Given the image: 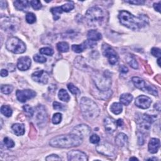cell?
Listing matches in <instances>:
<instances>
[{
	"mask_svg": "<svg viewBox=\"0 0 161 161\" xmlns=\"http://www.w3.org/2000/svg\"><path fill=\"white\" fill-rule=\"evenodd\" d=\"M118 19L122 25L132 30H139L149 25V18L146 15L141 14L139 17H135L127 11H121Z\"/></svg>",
	"mask_w": 161,
	"mask_h": 161,
	"instance_id": "1",
	"label": "cell"
},
{
	"mask_svg": "<svg viewBox=\"0 0 161 161\" xmlns=\"http://www.w3.org/2000/svg\"><path fill=\"white\" fill-rule=\"evenodd\" d=\"M83 141V138L71 133V134L58 135L52 138L49 144L51 146L56 148H71L80 146Z\"/></svg>",
	"mask_w": 161,
	"mask_h": 161,
	"instance_id": "2",
	"label": "cell"
},
{
	"mask_svg": "<svg viewBox=\"0 0 161 161\" xmlns=\"http://www.w3.org/2000/svg\"><path fill=\"white\" fill-rule=\"evenodd\" d=\"M85 18L89 27H98L106 23L108 20V13L102 8L93 6L86 11Z\"/></svg>",
	"mask_w": 161,
	"mask_h": 161,
	"instance_id": "3",
	"label": "cell"
},
{
	"mask_svg": "<svg viewBox=\"0 0 161 161\" xmlns=\"http://www.w3.org/2000/svg\"><path fill=\"white\" fill-rule=\"evenodd\" d=\"M80 108L85 119L89 122L97 118L100 115L98 105L94 101L86 97H83L80 100Z\"/></svg>",
	"mask_w": 161,
	"mask_h": 161,
	"instance_id": "4",
	"label": "cell"
},
{
	"mask_svg": "<svg viewBox=\"0 0 161 161\" xmlns=\"http://www.w3.org/2000/svg\"><path fill=\"white\" fill-rule=\"evenodd\" d=\"M93 81L99 91H107L110 89L111 86V79L106 72H94L92 76Z\"/></svg>",
	"mask_w": 161,
	"mask_h": 161,
	"instance_id": "5",
	"label": "cell"
},
{
	"mask_svg": "<svg viewBox=\"0 0 161 161\" xmlns=\"http://www.w3.org/2000/svg\"><path fill=\"white\" fill-rule=\"evenodd\" d=\"M20 22L17 17H5L1 19V28L8 34H14L17 32L20 28Z\"/></svg>",
	"mask_w": 161,
	"mask_h": 161,
	"instance_id": "6",
	"label": "cell"
},
{
	"mask_svg": "<svg viewBox=\"0 0 161 161\" xmlns=\"http://www.w3.org/2000/svg\"><path fill=\"white\" fill-rule=\"evenodd\" d=\"M6 47L8 51L14 54H23L26 51L25 43L17 37H10L6 43Z\"/></svg>",
	"mask_w": 161,
	"mask_h": 161,
	"instance_id": "7",
	"label": "cell"
},
{
	"mask_svg": "<svg viewBox=\"0 0 161 161\" xmlns=\"http://www.w3.org/2000/svg\"><path fill=\"white\" fill-rule=\"evenodd\" d=\"M132 80L135 86L142 91L148 93L149 94H152L155 96L158 95L157 89L154 86L147 85L146 81L142 78L139 77H133Z\"/></svg>",
	"mask_w": 161,
	"mask_h": 161,
	"instance_id": "8",
	"label": "cell"
},
{
	"mask_svg": "<svg viewBox=\"0 0 161 161\" xmlns=\"http://www.w3.org/2000/svg\"><path fill=\"white\" fill-rule=\"evenodd\" d=\"M102 52L105 57H107L111 65H115L118 61V56L115 50L109 45L104 43L102 46Z\"/></svg>",
	"mask_w": 161,
	"mask_h": 161,
	"instance_id": "9",
	"label": "cell"
},
{
	"mask_svg": "<svg viewBox=\"0 0 161 161\" xmlns=\"http://www.w3.org/2000/svg\"><path fill=\"white\" fill-rule=\"evenodd\" d=\"M154 122V119L153 117L147 114H140V116H138L137 118V123L138 128L145 131L150 129L151 126Z\"/></svg>",
	"mask_w": 161,
	"mask_h": 161,
	"instance_id": "10",
	"label": "cell"
},
{
	"mask_svg": "<svg viewBox=\"0 0 161 161\" xmlns=\"http://www.w3.org/2000/svg\"><path fill=\"white\" fill-rule=\"evenodd\" d=\"M96 151L99 154L109 157H115L116 155V149L112 144L109 143H103L96 147Z\"/></svg>",
	"mask_w": 161,
	"mask_h": 161,
	"instance_id": "11",
	"label": "cell"
},
{
	"mask_svg": "<svg viewBox=\"0 0 161 161\" xmlns=\"http://www.w3.org/2000/svg\"><path fill=\"white\" fill-rule=\"evenodd\" d=\"M37 93L35 91L31 89H24V90H17L16 93V96L18 100L22 103H25L27 100L34 98L35 97Z\"/></svg>",
	"mask_w": 161,
	"mask_h": 161,
	"instance_id": "12",
	"label": "cell"
},
{
	"mask_svg": "<svg viewBox=\"0 0 161 161\" xmlns=\"http://www.w3.org/2000/svg\"><path fill=\"white\" fill-rule=\"evenodd\" d=\"M91 132V128L89 126L85 124L78 125L76 126L71 132V134L76 135L77 136L83 139V138L86 137L89 135Z\"/></svg>",
	"mask_w": 161,
	"mask_h": 161,
	"instance_id": "13",
	"label": "cell"
},
{
	"mask_svg": "<svg viewBox=\"0 0 161 161\" xmlns=\"http://www.w3.org/2000/svg\"><path fill=\"white\" fill-rule=\"evenodd\" d=\"M34 115H35V120L39 125L44 124L47 121V113L43 106H39L35 108Z\"/></svg>",
	"mask_w": 161,
	"mask_h": 161,
	"instance_id": "14",
	"label": "cell"
},
{
	"mask_svg": "<svg viewBox=\"0 0 161 161\" xmlns=\"http://www.w3.org/2000/svg\"><path fill=\"white\" fill-rule=\"evenodd\" d=\"M96 45L95 42L91 40H86L80 45H73L72 46V50L76 53H81L86 49H90Z\"/></svg>",
	"mask_w": 161,
	"mask_h": 161,
	"instance_id": "15",
	"label": "cell"
},
{
	"mask_svg": "<svg viewBox=\"0 0 161 161\" xmlns=\"http://www.w3.org/2000/svg\"><path fill=\"white\" fill-rule=\"evenodd\" d=\"M152 103V100L147 96L141 95L138 96L135 101V105L139 108L147 109Z\"/></svg>",
	"mask_w": 161,
	"mask_h": 161,
	"instance_id": "16",
	"label": "cell"
},
{
	"mask_svg": "<svg viewBox=\"0 0 161 161\" xmlns=\"http://www.w3.org/2000/svg\"><path fill=\"white\" fill-rule=\"evenodd\" d=\"M68 159L69 160H71V161H76V160L86 161L88 160V156L85 152L80 151H75V150L71 151L68 153Z\"/></svg>",
	"mask_w": 161,
	"mask_h": 161,
	"instance_id": "17",
	"label": "cell"
},
{
	"mask_svg": "<svg viewBox=\"0 0 161 161\" xmlns=\"http://www.w3.org/2000/svg\"><path fill=\"white\" fill-rule=\"evenodd\" d=\"M31 78L35 82L45 85L48 83L49 75L43 70L37 71L31 74Z\"/></svg>",
	"mask_w": 161,
	"mask_h": 161,
	"instance_id": "18",
	"label": "cell"
},
{
	"mask_svg": "<svg viewBox=\"0 0 161 161\" xmlns=\"http://www.w3.org/2000/svg\"><path fill=\"white\" fill-rule=\"evenodd\" d=\"M104 126L105 130L108 134H113L117 130V122L111 117H106L104 120Z\"/></svg>",
	"mask_w": 161,
	"mask_h": 161,
	"instance_id": "19",
	"label": "cell"
},
{
	"mask_svg": "<svg viewBox=\"0 0 161 161\" xmlns=\"http://www.w3.org/2000/svg\"><path fill=\"white\" fill-rule=\"evenodd\" d=\"M31 60L28 56L22 57L19 59L17 62V68L19 70L25 71L30 69L31 66Z\"/></svg>",
	"mask_w": 161,
	"mask_h": 161,
	"instance_id": "20",
	"label": "cell"
},
{
	"mask_svg": "<svg viewBox=\"0 0 161 161\" xmlns=\"http://www.w3.org/2000/svg\"><path fill=\"white\" fill-rule=\"evenodd\" d=\"M160 142L159 139L155 138H151L148 145V149L149 152H151V154L157 153L160 148Z\"/></svg>",
	"mask_w": 161,
	"mask_h": 161,
	"instance_id": "21",
	"label": "cell"
},
{
	"mask_svg": "<svg viewBox=\"0 0 161 161\" xmlns=\"http://www.w3.org/2000/svg\"><path fill=\"white\" fill-rule=\"evenodd\" d=\"M115 143L120 147H126L128 144V137L123 133L119 134L115 138Z\"/></svg>",
	"mask_w": 161,
	"mask_h": 161,
	"instance_id": "22",
	"label": "cell"
},
{
	"mask_svg": "<svg viewBox=\"0 0 161 161\" xmlns=\"http://www.w3.org/2000/svg\"><path fill=\"white\" fill-rule=\"evenodd\" d=\"M74 65L79 69H81L84 71H88L89 66L86 64V60L82 57H78L75 59Z\"/></svg>",
	"mask_w": 161,
	"mask_h": 161,
	"instance_id": "23",
	"label": "cell"
},
{
	"mask_svg": "<svg viewBox=\"0 0 161 161\" xmlns=\"http://www.w3.org/2000/svg\"><path fill=\"white\" fill-rule=\"evenodd\" d=\"M87 37L89 40L96 42L102 39V35L98 31L91 30L88 32Z\"/></svg>",
	"mask_w": 161,
	"mask_h": 161,
	"instance_id": "24",
	"label": "cell"
},
{
	"mask_svg": "<svg viewBox=\"0 0 161 161\" xmlns=\"http://www.w3.org/2000/svg\"><path fill=\"white\" fill-rule=\"evenodd\" d=\"M11 129L14 134L17 136H22L25 134V126L22 123H15L11 126Z\"/></svg>",
	"mask_w": 161,
	"mask_h": 161,
	"instance_id": "25",
	"label": "cell"
},
{
	"mask_svg": "<svg viewBox=\"0 0 161 161\" xmlns=\"http://www.w3.org/2000/svg\"><path fill=\"white\" fill-rule=\"evenodd\" d=\"M30 2L28 1H22V0H17L14 2V6L15 8L20 11L26 10L30 6Z\"/></svg>",
	"mask_w": 161,
	"mask_h": 161,
	"instance_id": "26",
	"label": "cell"
},
{
	"mask_svg": "<svg viewBox=\"0 0 161 161\" xmlns=\"http://www.w3.org/2000/svg\"><path fill=\"white\" fill-rule=\"evenodd\" d=\"M133 100V96L130 93H124L120 96V101L122 105L128 106Z\"/></svg>",
	"mask_w": 161,
	"mask_h": 161,
	"instance_id": "27",
	"label": "cell"
},
{
	"mask_svg": "<svg viewBox=\"0 0 161 161\" xmlns=\"http://www.w3.org/2000/svg\"><path fill=\"white\" fill-rule=\"evenodd\" d=\"M111 111L115 115H119L122 112L123 106L120 103H114L110 107Z\"/></svg>",
	"mask_w": 161,
	"mask_h": 161,
	"instance_id": "28",
	"label": "cell"
},
{
	"mask_svg": "<svg viewBox=\"0 0 161 161\" xmlns=\"http://www.w3.org/2000/svg\"><path fill=\"white\" fill-rule=\"evenodd\" d=\"M126 60L127 63L129 64L130 67H132L133 69H137L138 68V62L136 60V59H135V58L134 57V56L129 54V55L126 56Z\"/></svg>",
	"mask_w": 161,
	"mask_h": 161,
	"instance_id": "29",
	"label": "cell"
},
{
	"mask_svg": "<svg viewBox=\"0 0 161 161\" xmlns=\"http://www.w3.org/2000/svg\"><path fill=\"white\" fill-rule=\"evenodd\" d=\"M58 97L59 100L64 102H68L70 100V96L68 93L64 89H62L59 91Z\"/></svg>",
	"mask_w": 161,
	"mask_h": 161,
	"instance_id": "30",
	"label": "cell"
},
{
	"mask_svg": "<svg viewBox=\"0 0 161 161\" xmlns=\"http://www.w3.org/2000/svg\"><path fill=\"white\" fill-rule=\"evenodd\" d=\"M57 49L60 52H67L69 50V45L66 42H60L57 44Z\"/></svg>",
	"mask_w": 161,
	"mask_h": 161,
	"instance_id": "31",
	"label": "cell"
},
{
	"mask_svg": "<svg viewBox=\"0 0 161 161\" xmlns=\"http://www.w3.org/2000/svg\"><path fill=\"white\" fill-rule=\"evenodd\" d=\"M51 13L53 14V18L54 20H57L60 19V14L63 13V11L62 10L61 6H58V7H54L51 8Z\"/></svg>",
	"mask_w": 161,
	"mask_h": 161,
	"instance_id": "32",
	"label": "cell"
},
{
	"mask_svg": "<svg viewBox=\"0 0 161 161\" xmlns=\"http://www.w3.org/2000/svg\"><path fill=\"white\" fill-rule=\"evenodd\" d=\"M1 113L6 117H10L12 115L13 111L10 106L8 105H3L1 107Z\"/></svg>",
	"mask_w": 161,
	"mask_h": 161,
	"instance_id": "33",
	"label": "cell"
},
{
	"mask_svg": "<svg viewBox=\"0 0 161 161\" xmlns=\"http://www.w3.org/2000/svg\"><path fill=\"white\" fill-rule=\"evenodd\" d=\"M36 16L33 13H28L26 15V21L29 24H33L36 22Z\"/></svg>",
	"mask_w": 161,
	"mask_h": 161,
	"instance_id": "34",
	"label": "cell"
},
{
	"mask_svg": "<svg viewBox=\"0 0 161 161\" xmlns=\"http://www.w3.org/2000/svg\"><path fill=\"white\" fill-rule=\"evenodd\" d=\"M40 53L43 55L51 56L54 54V51L50 47H43L40 49Z\"/></svg>",
	"mask_w": 161,
	"mask_h": 161,
	"instance_id": "35",
	"label": "cell"
},
{
	"mask_svg": "<svg viewBox=\"0 0 161 161\" xmlns=\"http://www.w3.org/2000/svg\"><path fill=\"white\" fill-rule=\"evenodd\" d=\"M23 109L24 110V111L26 113V114L28 116V117H33L34 115V112H35V110L34 109L30 106L29 105H25L23 106Z\"/></svg>",
	"mask_w": 161,
	"mask_h": 161,
	"instance_id": "36",
	"label": "cell"
},
{
	"mask_svg": "<svg viewBox=\"0 0 161 161\" xmlns=\"http://www.w3.org/2000/svg\"><path fill=\"white\" fill-rule=\"evenodd\" d=\"M13 88L11 85H2L1 86V91L5 94H9L13 91Z\"/></svg>",
	"mask_w": 161,
	"mask_h": 161,
	"instance_id": "37",
	"label": "cell"
},
{
	"mask_svg": "<svg viewBox=\"0 0 161 161\" xmlns=\"http://www.w3.org/2000/svg\"><path fill=\"white\" fill-rule=\"evenodd\" d=\"M3 143L5 144V146L8 148V149H10V148H13L14 146V141L9 138V137H5L4 138V140H3Z\"/></svg>",
	"mask_w": 161,
	"mask_h": 161,
	"instance_id": "38",
	"label": "cell"
},
{
	"mask_svg": "<svg viewBox=\"0 0 161 161\" xmlns=\"http://www.w3.org/2000/svg\"><path fill=\"white\" fill-rule=\"evenodd\" d=\"M62 118V114H60V113H57V114H55L54 115L52 119V122L54 125L59 124L61 122Z\"/></svg>",
	"mask_w": 161,
	"mask_h": 161,
	"instance_id": "39",
	"label": "cell"
},
{
	"mask_svg": "<svg viewBox=\"0 0 161 161\" xmlns=\"http://www.w3.org/2000/svg\"><path fill=\"white\" fill-rule=\"evenodd\" d=\"M68 88L69 91H70L72 94H73L78 95V94H79L80 93V90H79L76 86H75L73 84H72V83L69 84V85H68Z\"/></svg>",
	"mask_w": 161,
	"mask_h": 161,
	"instance_id": "40",
	"label": "cell"
},
{
	"mask_svg": "<svg viewBox=\"0 0 161 161\" xmlns=\"http://www.w3.org/2000/svg\"><path fill=\"white\" fill-rule=\"evenodd\" d=\"M30 5L34 10H39L42 8V3L38 0H34V1L30 2Z\"/></svg>",
	"mask_w": 161,
	"mask_h": 161,
	"instance_id": "41",
	"label": "cell"
},
{
	"mask_svg": "<svg viewBox=\"0 0 161 161\" xmlns=\"http://www.w3.org/2000/svg\"><path fill=\"white\" fill-rule=\"evenodd\" d=\"M61 8L63 12H69L74 8V6L72 4L67 3L61 6Z\"/></svg>",
	"mask_w": 161,
	"mask_h": 161,
	"instance_id": "42",
	"label": "cell"
},
{
	"mask_svg": "<svg viewBox=\"0 0 161 161\" xmlns=\"http://www.w3.org/2000/svg\"><path fill=\"white\" fill-rule=\"evenodd\" d=\"M34 59L35 62H39V63H45L47 61V59L42 56H40L39 54H36L34 56Z\"/></svg>",
	"mask_w": 161,
	"mask_h": 161,
	"instance_id": "43",
	"label": "cell"
},
{
	"mask_svg": "<svg viewBox=\"0 0 161 161\" xmlns=\"http://www.w3.org/2000/svg\"><path fill=\"white\" fill-rule=\"evenodd\" d=\"M89 140H90V142L93 143V144H97L100 142V138L98 135L93 134L90 137Z\"/></svg>",
	"mask_w": 161,
	"mask_h": 161,
	"instance_id": "44",
	"label": "cell"
},
{
	"mask_svg": "<svg viewBox=\"0 0 161 161\" xmlns=\"http://www.w3.org/2000/svg\"><path fill=\"white\" fill-rule=\"evenodd\" d=\"M151 54L154 57H160L161 53H160V49L157 47H153L151 49Z\"/></svg>",
	"mask_w": 161,
	"mask_h": 161,
	"instance_id": "45",
	"label": "cell"
},
{
	"mask_svg": "<svg viewBox=\"0 0 161 161\" xmlns=\"http://www.w3.org/2000/svg\"><path fill=\"white\" fill-rule=\"evenodd\" d=\"M47 161H51V160H61L60 157H59L56 154H51L49 156H47L45 159Z\"/></svg>",
	"mask_w": 161,
	"mask_h": 161,
	"instance_id": "46",
	"label": "cell"
},
{
	"mask_svg": "<svg viewBox=\"0 0 161 161\" xmlns=\"http://www.w3.org/2000/svg\"><path fill=\"white\" fill-rule=\"evenodd\" d=\"M125 2L130 3V4H132V5H143L145 2L144 1H140V0H128V1H125Z\"/></svg>",
	"mask_w": 161,
	"mask_h": 161,
	"instance_id": "47",
	"label": "cell"
},
{
	"mask_svg": "<svg viewBox=\"0 0 161 161\" xmlns=\"http://www.w3.org/2000/svg\"><path fill=\"white\" fill-rule=\"evenodd\" d=\"M53 107L55 109H57V110H64V106L57 101H54L53 103Z\"/></svg>",
	"mask_w": 161,
	"mask_h": 161,
	"instance_id": "48",
	"label": "cell"
},
{
	"mask_svg": "<svg viewBox=\"0 0 161 161\" xmlns=\"http://www.w3.org/2000/svg\"><path fill=\"white\" fill-rule=\"evenodd\" d=\"M138 135V142L139 145H143L145 142V138H144V136L143 133L140 132V133H137Z\"/></svg>",
	"mask_w": 161,
	"mask_h": 161,
	"instance_id": "49",
	"label": "cell"
},
{
	"mask_svg": "<svg viewBox=\"0 0 161 161\" xmlns=\"http://www.w3.org/2000/svg\"><path fill=\"white\" fill-rule=\"evenodd\" d=\"M154 8L158 12H160V2L154 4Z\"/></svg>",
	"mask_w": 161,
	"mask_h": 161,
	"instance_id": "50",
	"label": "cell"
},
{
	"mask_svg": "<svg viewBox=\"0 0 161 161\" xmlns=\"http://www.w3.org/2000/svg\"><path fill=\"white\" fill-rule=\"evenodd\" d=\"M120 72L122 73H123V74L126 73V72H128V69L126 66H122L120 67Z\"/></svg>",
	"mask_w": 161,
	"mask_h": 161,
	"instance_id": "51",
	"label": "cell"
},
{
	"mask_svg": "<svg viewBox=\"0 0 161 161\" xmlns=\"http://www.w3.org/2000/svg\"><path fill=\"white\" fill-rule=\"evenodd\" d=\"M8 75V71L6 69H2L1 71V76L2 77H6Z\"/></svg>",
	"mask_w": 161,
	"mask_h": 161,
	"instance_id": "52",
	"label": "cell"
},
{
	"mask_svg": "<svg viewBox=\"0 0 161 161\" xmlns=\"http://www.w3.org/2000/svg\"><path fill=\"white\" fill-rule=\"evenodd\" d=\"M154 108L159 111H160V101H158L157 103H155L154 105Z\"/></svg>",
	"mask_w": 161,
	"mask_h": 161,
	"instance_id": "53",
	"label": "cell"
},
{
	"mask_svg": "<svg viewBox=\"0 0 161 161\" xmlns=\"http://www.w3.org/2000/svg\"><path fill=\"white\" fill-rule=\"evenodd\" d=\"M117 126H122L123 125V120L122 119H119L117 121Z\"/></svg>",
	"mask_w": 161,
	"mask_h": 161,
	"instance_id": "54",
	"label": "cell"
},
{
	"mask_svg": "<svg viewBox=\"0 0 161 161\" xmlns=\"http://www.w3.org/2000/svg\"><path fill=\"white\" fill-rule=\"evenodd\" d=\"M160 57H159L157 60V63H158V65L159 66H160Z\"/></svg>",
	"mask_w": 161,
	"mask_h": 161,
	"instance_id": "55",
	"label": "cell"
},
{
	"mask_svg": "<svg viewBox=\"0 0 161 161\" xmlns=\"http://www.w3.org/2000/svg\"><path fill=\"white\" fill-rule=\"evenodd\" d=\"M129 160H138V159L137 158H136V157H131V158H130Z\"/></svg>",
	"mask_w": 161,
	"mask_h": 161,
	"instance_id": "56",
	"label": "cell"
},
{
	"mask_svg": "<svg viewBox=\"0 0 161 161\" xmlns=\"http://www.w3.org/2000/svg\"><path fill=\"white\" fill-rule=\"evenodd\" d=\"M147 160H157V158H151V159H148Z\"/></svg>",
	"mask_w": 161,
	"mask_h": 161,
	"instance_id": "57",
	"label": "cell"
}]
</instances>
